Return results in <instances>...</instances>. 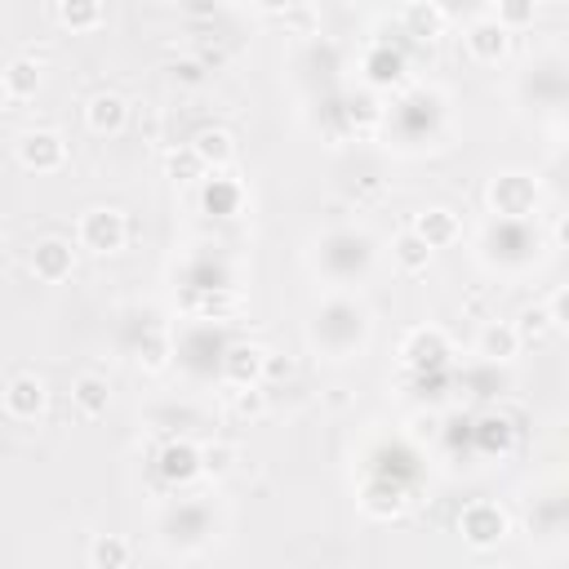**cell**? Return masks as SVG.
<instances>
[{
	"mask_svg": "<svg viewBox=\"0 0 569 569\" xmlns=\"http://www.w3.org/2000/svg\"><path fill=\"white\" fill-rule=\"evenodd\" d=\"M76 240H80V249H89V253H120L124 240H129V218H124V209H116V204H93V209H84L80 222H76Z\"/></svg>",
	"mask_w": 569,
	"mask_h": 569,
	"instance_id": "cell-1",
	"label": "cell"
},
{
	"mask_svg": "<svg viewBox=\"0 0 569 569\" xmlns=\"http://www.w3.org/2000/svg\"><path fill=\"white\" fill-rule=\"evenodd\" d=\"M458 533H462L467 547L485 551V547H498V542L511 533V516H507L498 502L476 498V502H467V507L458 511Z\"/></svg>",
	"mask_w": 569,
	"mask_h": 569,
	"instance_id": "cell-2",
	"label": "cell"
},
{
	"mask_svg": "<svg viewBox=\"0 0 569 569\" xmlns=\"http://www.w3.org/2000/svg\"><path fill=\"white\" fill-rule=\"evenodd\" d=\"M18 164L31 173H58L67 164V138L58 129H27L18 138Z\"/></svg>",
	"mask_w": 569,
	"mask_h": 569,
	"instance_id": "cell-3",
	"label": "cell"
},
{
	"mask_svg": "<svg viewBox=\"0 0 569 569\" xmlns=\"http://www.w3.org/2000/svg\"><path fill=\"white\" fill-rule=\"evenodd\" d=\"M489 209L502 213V218H525L538 209V182L529 173H498L489 182Z\"/></svg>",
	"mask_w": 569,
	"mask_h": 569,
	"instance_id": "cell-4",
	"label": "cell"
},
{
	"mask_svg": "<svg viewBox=\"0 0 569 569\" xmlns=\"http://www.w3.org/2000/svg\"><path fill=\"white\" fill-rule=\"evenodd\" d=\"M0 405H4V413H9L13 422H36V418L44 413V405H49V387H44V378H36V373H18V378L4 382Z\"/></svg>",
	"mask_w": 569,
	"mask_h": 569,
	"instance_id": "cell-5",
	"label": "cell"
},
{
	"mask_svg": "<svg viewBox=\"0 0 569 569\" xmlns=\"http://www.w3.org/2000/svg\"><path fill=\"white\" fill-rule=\"evenodd\" d=\"M400 360H405L409 369H418V373L440 369V365L449 360V338H445V329H440V325L413 329V333L405 338V347H400Z\"/></svg>",
	"mask_w": 569,
	"mask_h": 569,
	"instance_id": "cell-6",
	"label": "cell"
},
{
	"mask_svg": "<svg viewBox=\"0 0 569 569\" xmlns=\"http://www.w3.org/2000/svg\"><path fill=\"white\" fill-rule=\"evenodd\" d=\"M71 271H76V249H71V240H62V236H44V240L31 249V276H36V280H44V284H62Z\"/></svg>",
	"mask_w": 569,
	"mask_h": 569,
	"instance_id": "cell-7",
	"label": "cell"
},
{
	"mask_svg": "<svg viewBox=\"0 0 569 569\" xmlns=\"http://www.w3.org/2000/svg\"><path fill=\"white\" fill-rule=\"evenodd\" d=\"M507 49H511V31H507L502 22L480 18V22H471V27H467V53H471L476 62L493 67V62H502V58H507Z\"/></svg>",
	"mask_w": 569,
	"mask_h": 569,
	"instance_id": "cell-8",
	"label": "cell"
},
{
	"mask_svg": "<svg viewBox=\"0 0 569 569\" xmlns=\"http://www.w3.org/2000/svg\"><path fill=\"white\" fill-rule=\"evenodd\" d=\"M124 120H129V102H124L120 93H111V89H102V93H93V98L84 102V124H89V133H98V138L120 133Z\"/></svg>",
	"mask_w": 569,
	"mask_h": 569,
	"instance_id": "cell-9",
	"label": "cell"
},
{
	"mask_svg": "<svg viewBox=\"0 0 569 569\" xmlns=\"http://www.w3.org/2000/svg\"><path fill=\"white\" fill-rule=\"evenodd\" d=\"M413 231H418L431 249H449V244L462 236V218H458L453 209H445V204H431V209L413 213Z\"/></svg>",
	"mask_w": 569,
	"mask_h": 569,
	"instance_id": "cell-10",
	"label": "cell"
},
{
	"mask_svg": "<svg viewBox=\"0 0 569 569\" xmlns=\"http://www.w3.org/2000/svg\"><path fill=\"white\" fill-rule=\"evenodd\" d=\"M156 471H160L169 485L196 480V476H200V445H191V440H169V445L160 449V458H156Z\"/></svg>",
	"mask_w": 569,
	"mask_h": 569,
	"instance_id": "cell-11",
	"label": "cell"
},
{
	"mask_svg": "<svg viewBox=\"0 0 569 569\" xmlns=\"http://www.w3.org/2000/svg\"><path fill=\"white\" fill-rule=\"evenodd\" d=\"M262 360H267V347H258V342H236V347H227V356H222V378H227L231 387H249V382L262 378Z\"/></svg>",
	"mask_w": 569,
	"mask_h": 569,
	"instance_id": "cell-12",
	"label": "cell"
},
{
	"mask_svg": "<svg viewBox=\"0 0 569 569\" xmlns=\"http://www.w3.org/2000/svg\"><path fill=\"white\" fill-rule=\"evenodd\" d=\"M476 347H480V356L485 360H498V365H507V360H516L520 356V333H516V325L511 320H489L485 329H480V338H476Z\"/></svg>",
	"mask_w": 569,
	"mask_h": 569,
	"instance_id": "cell-13",
	"label": "cell"
},
{
	"mask_svg": "<svg viewBox=\"0 0 569 569\" xmlns=\"http://www.w3.org/2000/svg\"><path fill=\"white\" fill-rule=\"evenodd\" d=\"M71 405L84 413V418H102L107 405H111V382L102 373H76L71 382Z\"/></svg>",
	"mask_w": 569,
	"mask_h": 569,
	"instance_id": "cell-14",
	"label": "cell"
},
{
	"mask_svg": "<svg viewBox=\"0 0 569 569\" xmlns=\"http://www.w3.org/2000/svg\"><path fill=\"white\" fill-rule=\"evenodd\" d=\"M400 22H405V31H409L413 40H436V36H445V9H440L436 0H409L405 13H400Z\"/></svg>",
	"mask_w": 569,
	"mask_h": 569,
	"instance_id": "cell-15",
	"label": "cell"
},
{
	"mask_svg": "<svg viewBox=\"0 0 569 569\" xmlns=\"http://www.w3.org/2000/svg\"><path fill=\"white\" fill-rule=\"evenodd\" d=\"M431 253H436V249H431V244H427V240H422L413 227H405V231L391 240V262H396L405 276H418V271H427Z\"/></svg>",
	"mask_w": 569,
	"mask_h": 569,
	"instance_id": "cell-16",
	"label": "cell"
},
{
	"mask_svg": "<svg viewBox=\"0 0 569 569\" xmlns=\"http://www.w3.org/2000/svg\"><path fill=\"white\" fill-rule=\"evenodd\" d=\"M360 507H365L369 516H378V520H391V516L405 511V489H400L396 480H369V485L360 489Z\"/></svg>",
	"mask_w": 569,
	"mask_h": 569,
	"instance_id": "cell-17",
	"label": "cell"
},
{
	"mask_svg": "<svg viewBox=\"0 0 569 569\" xmlns=\"http://www.w3.org/2000/svg\"><path fill=\"white\" fill-rule=\"evenodd\" d=\"M191 147H196V156L204 160V169H227L231 164V156H236V142H231V133L227 129H218V124H209V129H200L196 138H191Z\"/></svg>",
	"mask_w": 569,
	"mask_h": 569,
	"instance_id": "cell-18",
	"label": "cell"
},
{
	"mask_svg": "<svg viewBox=\"0 0 569 569\" xmlns=\"http://www.w3.org/2000/svg\"><path fill=\"white\" fill-rule=\"evenodd\" d=\"M53 13H58V22H62L67 31H76V36L98 31V27H102V18H107L102 0H58V4H53Z\"/></svg>",
	"mask_w": 569,
	"mask_h": 569,
	"instance_id": "cell-19",
	"label": "cell"
},
{
	"mask_svg": "<svg viewBox=\"0 0 569 569\" xmlns=\"http://www.w3.org/2000/svg\"><path fill=\"white\" fill-rule=\"evenodd\" d=\"M129 560H133V547L120 533H98L89 542V565L93 569H124Z\"/></svg>",
	"mask_w": 569,
	"mask_h": 569,
	"instance_id": "cell-20",
	"label": "cell"
},
{
	"mask_svg": "<svg viewBox=\"0 0 569 569\" xmlns=\"http://www.w3.org/2000/svg\"><path fill=\"white\" fill-rule=\"evenodd\" d=\"M0 80H4V89H9V98H36L40 93V67L31 62V58H13L4 71H0Z\"/></svg>",
	"mask_w": 569,
	"mask_h": 569,
	"instance_id": "cell-21",
	"label": "cell"
},
{
	"mask_svg": "<svg viewBox=\"0 0 569 569\" xmlns=\"http://www.w3.org/2000/svg\"><path fill=\"white\" fill-rule=\"evenodd\" d=\"M200 200H204V209H209V213H236V204H240V182L222 178V169H218V173L204 182Z\"/></svg>",
	"mask_w": 569,
	"mask_h": 569,
	"instance_id": "cell-22",
	"label": "cell"
},
{
	"mask_svg": "<svg viewBox=\"0 0 569 569\" xmlns=\"http://www.w3.org/2000/svg\"><path fill=\"white\" fill-rule=\"evenodd\" d=\"M164 173H169L173 182H200L209 169H204V160L196 156V147L187 142V147H178V151L164 156Z\"/></svg>",
	"mask_w": 569,
	"mask_h": 569,
	"instance_id": "cell-23",
	"label": "cell"
},
{
	"mask_svg": "<svg viewBox=\"0 0 569 569\" xmlns=\"http://www.w3.org/2000/svg\"><path fill=\"white\" fill-rule=\"evenodd\" d=\"M365 71H369V80H373V84H387V80H396V76L405 71V58H400V53H391V49H369Z\"/></svg>",
	"mask_w": 569,
	"mask_h": 569,
	"instance_id": "cell-24",
	"label": "cell"
},
{
	"mask_svg": "<svg viewBox=\"0 0 569 569\" xmlns=\"http://www.w3.org/2000/svg\"><path fill=\"white\" fill-rule=\"evenodd\" d=\"M516 333H520V342H542L547 333H556L547 307H525L520 320H516Z\"/></svg>",
	"mask_w": 569,
	"mask_h": 569,
	"instance_id": "cell-25",
	"label": "cell"
},
{
	"mask_svg": "<svg viewBox=\"0 0 569 569\" xmlns=\"http://www.w3.org/2000/svg\"><path fill=\"white\" fill-rule=\"evenodd\" d=\"M236 462V449L231 445H200V476H227Z\"/></svg>",
	"mask_w": 569,
	"mask_h": 569,
	"instance_id": "cell-26",
	"label": "cell"
},
{
	"mask_svg": "<svg viewBox=\"0 0 569 569\" xmlns=\"http://www.w3.org/2000/svg\"><path fill=\"white\" fill-rule=\"evenodd\" d=\"M493 22H502L507 31H520V27H529V22H533V0H498V13H493Z\"/></svg>",
	"mask_w": 569,
	"mask_h": 569,
	"instance_id": "cell-27",
	"label": "cell"
},
{
	"mask_svg": "<svg viewBox=\"0 0 569 569\" xmlns=\"http://www.w3.org/2000/svg\"><path fill=\"white\" fill-rule=\"evenodd\" d=\"M565 302H569V298H565V289H556V293H551V302H547V316H551V329H556V333H565V329H569V311H565Z\"/></svg>",
	"mask_w": 569,
	"mask_h": 569,
	"instance_id": "cell-28",
	"label": "cell"
},
{
	"mask_svg": "<svg viewBox=\"0 0 569 569\" xmlns=\"http://www.w3.org/2000/svg\"><path fill=\"white\" fill-rule=\"evenodd\" d=\"M218 4H222V0H178V9H182L187 18H213Z\"/></svg>",
	"mask_w": 569,
	"mask_h": 569,
	"instance_id": "cell-29",
	"label": "cell"
},
{
	"mask_svg": "<svg viewBox=\"0 0 569 569\" xmlns=\"http://www.w3.org/2000/svg\"><path fill=\"white\" fill-rule=\"evenodd\" d=\"M173 76H182L187 84H196V80H200V62H178V67H173Z\"/></svg>",
	"mask_w": 569,
	"mask_h": 569,
	"instance_id": "cell-30",
	"label": "cell"
},
{
	"mask_svg": "<svg viewBox=\"0 0 569 569\" xmlns=\"http://www.w3.org/2000/svg\"><path fill=\"white\" fill-rule=\"evenodd\" d=\"M9 102H13V98H9V89H4V80H0V111H4Z\"/></svg>",
	"mask_w": 569,
	"mask_h": 569,
	"instance_id": "cell-31",
	"label": "cell"
},
{
	"mask_svg": "<svg viewBox=\"0 0 569 569\" xmlns=\"http://www.w3.org/2000/svg\"><path fill=\"white\" fill-rule=\"evenodd\" d=\"M258 4H267V9H280V4H289V0H258Z\"/></svg>",
	"mask_w": 569,
	"mask_h": 569,
	"instance_id": "cell-32",
	"label": "cell"
},
{
	"mask_svg": "<svg viewBox=\"0 0 569 569\" xmlns=\"http://www.w3.org/2000/svg\"><path fill=\"white\" fill-rule=\"evenodd\" d=\"M338 4H360V0H338Z\"/></svg>",
	"mask_w": 569,
	"mask_h": 569,
	"instance_id": "cell-33",
	"label": "cell"
}]
</instances>
